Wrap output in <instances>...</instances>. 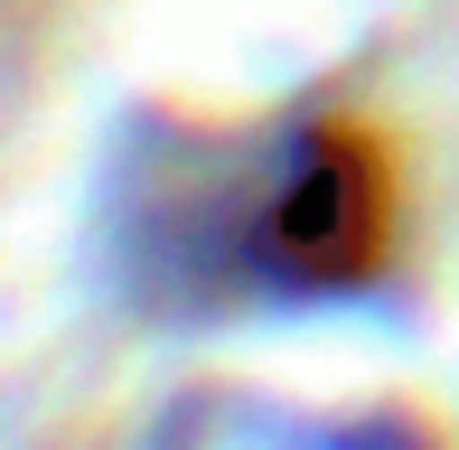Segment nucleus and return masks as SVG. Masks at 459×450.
Masks as SVG:
<instances>
[{"mask_svg":"<svg viewBox=\"0 0 459 450\" xmlns=\"http://www.w3.org/2000/svg\"><path fill=\"white\" fill-rule=\"evenodd\" d=\"M375 244H385L375 160L357 141L319 132L281 169L273 207H263V263H273L281 281H357V273H375Z\"/></svg>","mask_w":459,"mask_h":450,"instance_id":"f257e3e1","label":"nucleus"}]
</instances>
